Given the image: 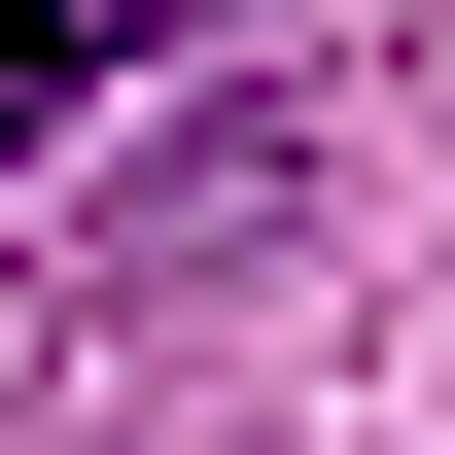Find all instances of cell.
Listing matches in <instances>:
<instances>
[{
    "mask_svg": "<svg viewBox=\"0 0 455 455\" xmlns=\"http://www.w3.org/2000/svg\"><path fill=\"white\" fill-rule=\"evenodd\" d=\"M140 70H175V0H0V175H36V140H106Z\"/></svg>",
    "mask_w": 455,
    "mask_h": 455,
    "instance_id": "6da1fadb",
    "label": "cell"
}]
</instances>
